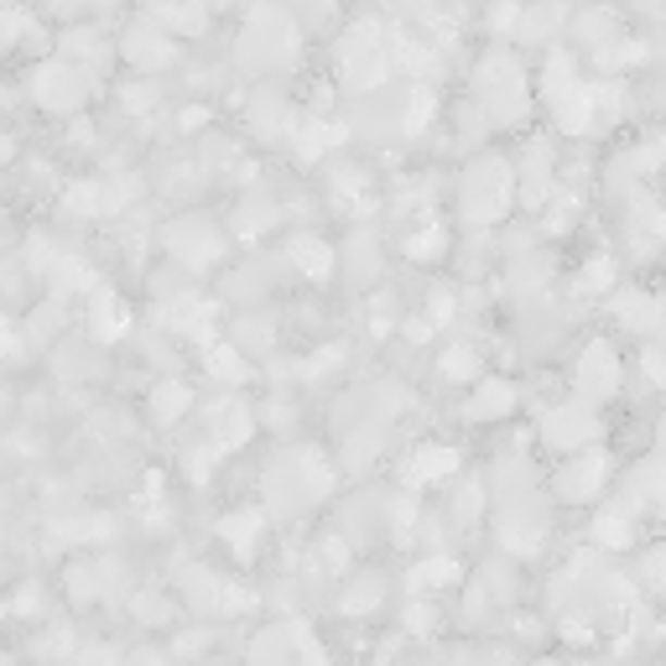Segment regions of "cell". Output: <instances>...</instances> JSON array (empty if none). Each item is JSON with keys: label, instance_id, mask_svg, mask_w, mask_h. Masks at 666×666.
Segmentation results:
<instances>
[{"label": "cell", "instance_id": "5", "mask_svg": "<svg viewBox=\"0 0 666 666\" xmlns=\"http://www.w3.org/2000/svg\"><path fill=\"white\" fill-rule=\"evenodd\" d=\"M578 417H589V411H578V406H563V411H552L547 422H542V437L557 443V448H583V437L594 428H578Z\"/></svg>", "mask_w": 666, "mask_h": 666}, {"label": "cell", "instance_id": "6", "mask_svg": "<svg viewBox=\"0 0 666 666\" xmlns=\"http://www.w3.org/2000/svg\"><path fill=\"white\" fill-rule=\"evenodd\" d=\"M547 188H552V146H531L526 151V203L542 209Z\"/></svg>", "mask_w": 666, "mask_h": 666}, {"label": "cell", "instance_id": "11", "mask_svg": "<svg viewBox=\"0 0 666 666\" xmlns=\"http://www.w3.org/2000/svg\"><path fill=\"white\" fill-rule=\"evenodd\" d=\"M619 323H630V329H641V333H656V303H651L645 292H625V297H619Z\"/></svg>", "mask_w": 666, "mask_h": 666}, {"label": "cell", "instance_id": "8", "mask_svg": "<svg viewBox=\"0 0 666 666\" xmlns=\"http://www.w3.org/2000/svg\"><path fill=\"white\" fill-rule=\"evenodd\" d=\"M453 469H458V453L453 448H422V453H411V469L406 474L417 479V484H428V479H448Z\"/></svg>", "mask_w": 666, "mask_h": 666}, {"label": "cell", "instance_id": "17", "mask_svg": "<svg viewBox=\"0 0 666 666\" xmlns=\"http://www.w3.org/2000/svg\"><path fill=\"white\" fill-rule=\"evenodd\" d=\"M443 370H448L453 381H474V355H469V349H453V355L443 359Z\"/></svg>", "mask_w": 666, "mask_h": 666}, {"label": "cell", "instance_id": "9", "mask_svg": "<svg viewBox=\"0 0 666 666\" xmlns=\"http://www.w3.org/2000/svg\"><path fill=\"white\" fill-rule=\"evenodd\" d=\"M125 58H131V63H166V58H172V42H166L162 32H151V26H136L131 42H125Z\"/></svg>", "mask_w": 666, "mask_h": 666}, {"label": "cell", "instance_id": "3", "mask_svg": "<svg viewBox=\"0 0 666 666\" xmlns=\"http://www.w3.org/2000/svg\"><path fill=\"white\" fill-rule=\"evenodd\" d=\"M84 95H89V73L78 69V63H52V69L37 73V99L52 104V110H69Z\"/></svg>", "mask_w": 666, "mask_h": 666}, {"label": "cell", "instance_id": "18", "mask_svg": "<svg viewBox=\"0 0 666 666\" xmlns=\"http://www.w3.org/2000/svg\"><path fill=\"white\" fill-rule=\"evenodd\" d=\"M209 365L219 370V381H239V355H235V349H214V355H209Z\"/></svg>", "mask_w": 666, "mask_h": 666}, {"label": "cell", "instance_id": "7", "mask_svg": "<svg viewBox=\"0 0 666 666\" xmlns=\"http://www.w3.org/2000/svg\"><path fill=\"white\" fill-rule=\"evenodd\" d=\"M578 375H589L583 385H589L594 396H609V391H615V355H609L604 344H594V349L583 355V365H578Z\"/></svg>", "mask_w": 666, "mask_h": 666}, {"label": "cell", "instance_id": "10", "mask_svg": "<svg viewBox=\"0 0 666 666\" xmlns=\"http://www.w3.org/2000/svg\"><path fill=\"white\" fill-rule=\"evenodd\" d=\"M292 261L303 266L308 276H329V271H333V250L323 245V239L303 235V239H292Z\"/></svg>", "mask_w": 666, "mask_h": 666}, {"label": "cell", "instance_id": "1", "mask_svg": "<svg viewBox=\"0 0 666 666\" xmlns=\"http://www.w3.org/2000/svg\"><path fill=\"white\" fill-rule=\"evenodd\" d=\"M479 99H484V110L495 120H510L526 110V89H521V69L510 63V58H499L490 52L484 58V69H479Z\"/></svg>", "mask_w": 666, "mask_h": 666}, {"label": "cell", "instance_id": "12", "mask_svg": "<svg viewBox=\"0 0 666 666\" xmlns=\"http://www.w3.org/2000/svg\"><path fill=\"white\" fill-rule=\"evenodd\" d=\"M510 402H516V391H510L505 381H484L469 411H474V417H490V411H499V417H505V411H510Z\"/></svg>", "mask_w": 666, "mask_h": 666}, {"label": "cell", "instance_id": "14", "mask_svg": "<svg viewBox=\"0 0 666 666\" xmlns=\"http://www.w3.org/2000/svg\"><path fill=\"white\" fill-rule=\"evenodd\" d=\"M188 385H177V381H166V385H157V396H151V406H157V411H162L166 422H172V417H177V411H188Z\"/></svg>", "mask_w": 666, "mask_h": 666}, {"label": "cell", "instance_id": "4", "mask_svg": "<svg viewBox=\"0 0 666 666\" xmlns=\"http://www.w3.org/2000/svg\"><path fill=\"white\" fill-rule=\"evenodd\" d=\"M604 474H609L604 453H578V458H568V469H563V479H557V495L563 499H594Z\"/></svg>", "mask_w": 666, "mask_h": 666}, {"label": "cell", "instance_id": "2", "mask_svg": "<svg viewBox=\"0 0 666 666\" xmlns=\"http://www.w3.org/2000/svg\"><path fill=\"white\" fill-rule=\"evenodd\" d=\"M505 193H510V166L505 162H474L469 166V177H464V209L474 224L484 219L505 214Z\"/></svg>", "mask_w": 666, "mask_h": 666}, {"label": "cell", "instance_id": "15", "mask_svg": "<svg viewBox=\"0 0 666 666\" xmlns=\"http://www.w3.org/2000/svg\"><path fill=\"white\" fill-rule=\"evenodd\" d=\"M406 256H411V261H437V256H443V230L428 224L422 235H411L406 239Z\"/></svg>", "mask_w": 666, "mask_h": 666}, {"label": "cell", "instance_id": "16", "mask_svg": "<svg viewBox=\"0 0 666 666\" xmlns=\"http://www.w3.org/2000/svg\"><path fill=\"white\" fill-rule=\"evenodd\" d=\"M256 531H261V516H250V510L224 521V536H235V547H256Z\"/></svg>", "mask_w": 666, "mask_h": 666}, {"label": "cell", "instance_id": "13", "mask_svg": "<svg viewBox=\"0 0 666 666\" xmlns=\"http://www.w3.org/2000/svg\"><path fill=\"white\" fill-rule=\"evenodd\" d=\"M89 323L99 329V338H110V329H125V312L115 308V297H110L104 286L95 292V308H89Z\"/></svg>", "mask_w": 666, "mask_h": 666}]
</instances>
